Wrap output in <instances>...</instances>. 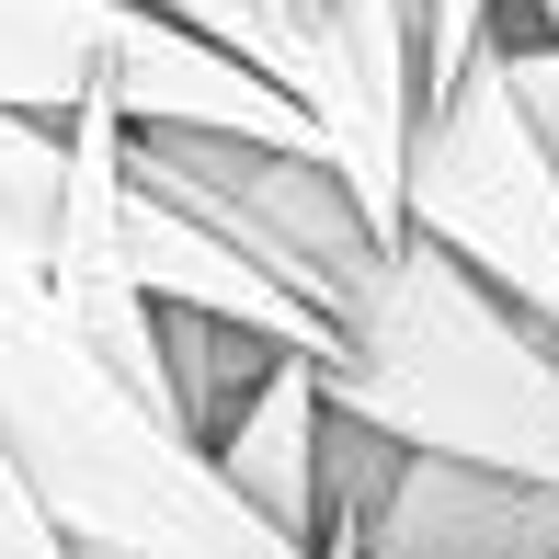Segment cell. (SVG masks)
Returning a JSON list of instances; mask_svg holds the SVG:
<instances>
[{
    "instance_id": "cell-1",
    "label": "cell",
    "mask_w": 559,
    "mask_h": 559,
    "mask_svg": "<svg viewBox=\"0 0 559 559\" xmlns=\"http://www.w3.org/2000/svg\"><path fill=\"white\" fill-rule=\"evenodd\" d=\"M0 456L58 514L69 548H138V559H320L286 525H263L228 468L81 320L58 309L35 263H0Z\"/></svg>"
},
{
    "instance_id": "cell-2",
    "label": "cell",
    "mask_w": 559,
    "mask_h": 559,
    "mask_svg": "<svg viewBox=\"0 0 559 559\" xmlns=\"http://www.w3.org/2000/svg\"><path fill=\"white\" fill-rule=\"evenodd\" d=\"M332 412L377 423L389 445L514 468L537 491H559V332H537L502 286H479L423 228L343 309Z\"/></svg>"
},
{
    "instance_id": "cell-3",
    "label": "cell",
    "mask_w": 559,
    "mask_h": 559,
    "mask_svg": "<svg viewBox=\"0 0 559 559\" xmlns=\"http://www.w3.org/2000/svg\"><path fill=\"white\" fill-rule=\"evenodd\" d=\"M0 104L12 115H126V126H206V138H274L320 148V115L240 46L171 23L160 0H0Z\"/></svg>"
},
{
    "instance_id": "cell-4",
    "label": "cell",
    "mask_w": 559,
    "mask_h": 559,
    "mask_svg": "<svg viewBox=\"0 0 559 559\" xmlns=\"http://www.w3.org/2000/svg\"><path fill=\"white\" fill-rule=\"evenodd\" d=\"M412 228L445 240L479 286H502L537 332H559V160L514 104L502 35L468 58V81L435 92L412 138Z\"/></svg>"
},
{
    "instance_id": "cell-5",
    "label": "cell",
    "mask_w": 559,
    "mask_h": 559,
    "mask_svg": "<svg viewBox=\"0 0 559 559\" xmlns=\"http://www.w3.org/2000/svg\"><path fill=\"white\" fill-rule=\"evenodd\" d=\"M138 183H160L171 206H194L217 240H240L274 286H297L320 320L343 332V309L377 286L389 228L354 206V183L320 148H274V138H206V126H126Z\"/></svg>"
},
{
    "instance_id": "cell-6",
    "label": "cell",
    "mask_w": 559,
    "mask_h": 559,
    "mask_svg": "<svg viewBox=\"0 0 559 559\" xmlns=\"http://www.w3.org/2000/svg\"><path fill=\"white\" fill-rule=\"evenodd\" d=\"M343 559H559V491L412 445Z\"/></svg>"
},
{
    "instance_id": "cell-7",
    "label": "cell",
    "mask_w": 559,
    "mask_h": 559,
    "mask_svg": "<svg viewBox=\"0 0 559 559\" xmlns=\"http://www.w3.org/2000/svg\"><path fill=\"white\" fill-rule=\"evenodd\" d=\"M217 468L228 491L251 502L263 525H286L297 548H320V525H332V366L320 354H286V366L251 389V412L217 435Z\"/></svg>"
},
{
    "instance_id": "cell-8",
    "label": "cell",
    "mask_w": 559,
    "mask_h": 559,
    "mask_svg": "<svg viewBox=\"0 0 559 559\" xmlns=\"http://www.w3.org/2000/svg\"><path fill=\"white\" fill-rule=\"evenodd\" d=\"M160 343H171V400H183V435L217 456V435L251 412V389H263L274 366H286V343L274 332H240V320H206V309H160Z\"/></svg>"
},
{
    "instance_id": "cell-9",
    "label": "cell",
    "mask_w": 559,
    "mask_h": 559,
    "mask_svg": "<svg viewBox=\"0 0 559 559\" xmlns=\"http://www.w3.org/2000/svg\"><path fill=\"white\" fill-rule=\"evenodd\" d=\"M58 206H69V126L0 104V263H35L46 274Z\"/></svg>"
},
{
    "instance_id": "cell-10",
    "label": "cell",
    "mask_w": 559,
    "mask_h": 559,
    "mask_svg": "<svg viewBox=\"0 0 559 559\" xmlns=\"http://www.w3.org/2000/svg\"><path fill=\"white\" fill-rule=\"evenodd\" d=\"M171 23H194V35H217V46H240L263 81H286L297 104H309V69H320V23H309V0H160Z\"/></svg>"
},
{
    "instance_id": "cell-11",
    "label": "cell",
    "mask_w": 559,
    "mask_h": 559,
    "mask_svg": "<svg viewBox=\"0 0 559 559\" xmlns=\"http://www.w3.org/2000/svg\"><path fill=\"white\" fill-rule=\"evenodd\" d=\"M491 23H502V0H423V69H435V92L468 81V58L491 46Z\"/></svg>"
},
{
    "instance_id": "cell-12",
    "label": "cell",
    "mask_w": 559,
    "mask_h": 559,
    "mask_svg": "<svg viewBox=\"0 0 559 559\" xmlns=\"http://www.w3.org/2000/svg\"><path fill=\"white\" fill-rule=\"evenodd\" d=\"M81 559H138V548H81Z\"/></svg>"
},
{
    "instance_id": "cell-13",
    "label": "cell",
    "mask_w": 559,
    "mask_h": 559,
    "mask_svg": "<svg viewBox=\"0 0 559 559\" xmlns=\"http://www.w3.org/2000/svg\"><path fill=\"white\" fill-rule=\"evenodd\" d=\"M309 23H320V0H309Z\"/></svg>"
}]
</instances>
